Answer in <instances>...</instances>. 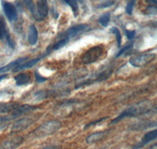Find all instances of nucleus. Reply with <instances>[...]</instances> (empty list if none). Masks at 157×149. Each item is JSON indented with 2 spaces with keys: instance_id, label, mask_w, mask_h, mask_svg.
Returning <instances> with one entry per match:
<instances>
[{
  "instance_id": "f8f14e48",
  "label": "nucleus",
  "mask_w": 157,
  "mask_h": 149,
  "mask_svg": "<svg viewBox=\"0 0 157 149\" xmlns=\"http://www.w3.org/2000/svg\"><path fill=\"white\" fill-rule=\"evenodd\" d=\"M37 12L42 18H45L48 14V3L47 0H38Z\"/></svg>"
},
{
  "instance_id": "a878e982",
  "label": "nucleus",
  "mask_w": 157,
  "mask_h": 149,
  "mask_svg": "<svg viewBox=\"0 0 157 149\" xmlns=\"http://www.w3.org/2000/svg\"><path fill=\"white\" fill-rule=\"evenodd\" d=\"M23 1H24V2H25V5H26V6H27V7L30 10L31 12H32V11L35 9L34 5H33V2H32V0H23Z\"/></svg>"
},
{
  "instance_id": "9d476101",
  "label": "nucleus",
  "mask_w": 157,
  "mask_h": 149,
  "mask_svg": "<svg viewBox=\"0 0 157 149\" xmlns=\"http://www.w3.org/2000/svg\"><path fill=\"white\" fill-rule=\"evenodd\" d=\"M35 108L32 106H30V105H25L23 106H19V107H17L15 108L14 110L13 111V113H12V118H17L19 116H22L24 114H26L28 112H32V110H34Z\"/></svg>"
},
{
  "instance_id": "20e7f679",
  "label": "nucleus",
  "mask_w": 157,
  "mask_h": 149,
  "mask_svg": "<svg viewBox=\"0 0 157 149\" xmlns=\"http://www.w3.org/2000/svg\"><path fill=\"white\" fill-rule=\"evenodd\" d=\"M155 57V53H147L143 55L137 56V57H131L129 60V63L132 66L136 67H140L146 65Z\"/></svg>"
},
{
  "instance_id": "2f4dec72",
  "label": "nucleus",
  "mask_w": 157,
  "mask_h": 149,
  "mask_svg": "<svg viewBox=\"0 0 157 149\" xmlns=\"http://www.w3.org/2000/svg\"><path fill=\"white\" fill-rule=\"evenodd\" d=\"M12 119V116H0V124H2L3 123L9 121L10 119Z\"/></svg>"
},
{
  "instance_id": "2eb2a0df",
  "label": "nucleus",
  "mask_w": 157,
  "mask_h": 149,
  "mask_svg": "<svg viewBox=\"0 0 157 149\" xmlns=\"http://www.w3.org/2000/svg\"><path fill=\"white\" fill-rule=\"evenodd\" d=\"M28 41L29 44L34 46L37 43L38 41V32L36 27L34 25H31L29 28V33L28 36Z\"/></svg>"
},
{
  "instance_id": "e433bc0d",
  "label": "nucleus",
  "mask_w": 157,
  "mask_h": 149,
  "mask_svg": "<svg viewBox=\"0 0 157 149\" xmlns=\"http://www.w3.org/2000/svg\"><path fill=\"white\" fill-rule=\"evenodd\" d=\"M157 147V144H154V145H153V146H152V147Z\"/></svg>"
},
{
  "instance_id": "6e6552de",
  "label": "nucleus",
  "mask_w": 157,
  "mask_h": 149,
  "mask_svg": "<svg viewBox=\"0 0 157 149\" xmlns=\"http://www.w3.org/2000/svg\"><path fill=\"white\" fill-rule=\"evenodd\" d=\"M32 120L30 119H22L17 121L16 123L13 124L12 128L13 132H19L25 130L26 128L29 127L30 125L32 124Z\"/></svg>"
},
{
  "instance_id": "f704fd0d",
  "label": "nucleus",
  "mask_w": 157,
  "mask_h": 149,
  "mask_svg": "<svg viewBox=\"0 0 157 149\" xmlns=\"http://www.w3.org/2000/svg\"><path fill=\"white\" fill-rule=\"evenodd\" d=\"M7 76H8V75L6 74H2V75H0V81L3 79V78H6Z\"/></svg>"
},
{
  "instance_id": "0eeeda50",
  "label": "nucleus",
  "mask_w": 157,
  "mask_h": 149,
  "mask_svg": "<svg viewBox=\"0 0 157 149\" xmlns=\"http://www.w3.org/2000/svg\"><path fill=\"white\" fill-rule=\"evenodd\" d=\"M88 29V26L86 25H76V26L71 27L66 32V36L68 37L69 39L71 38H74L77 36L79 34L82 33L83 32L86 31ZM65 36V37H66Z\"/></svg>"
},
{
  "instance_id": "dca6fc26",
  "label": "nucleus",
  "mask_w": 157,
  "mask_h": 149,
  "mask_svg": "<svg viewBox=\"0 0 157 149\" xmlns=\"http://www.w3.org/2000/svg\"><path fill=\"white\" fill-rule=\"evenodd\" d=\"M23 142V138L21 137H17V138H13L10 140L4 142L0 147L2 148H14V147H18L20 144Z\"/></svg>"
},
{
  "instance_id": "39448f33",
  "label": "nucleus",
  "mask_w": 157,
  "mask_h": 149,
  "mask_svg": "<svg viewBox=\"0 0 157 149\" xmlns=\"http://www.w3.org/2000/svg\"><path fill=\"white\" fill-rule=\"evenodd\" d=\"M0 40L1 41L6 40L10 47L14 48V43L13 41V39H11L10 36L7 28H6V24L5 20L2 16H0Z\"/></svg>"
},
{
  "instance_id": "c9c22d12",
  "label": "nucleus",
  "mask_w": 157,
  "mask_h": 149,
  "mask_svg": "<svg viewBox=\"0 0 157 149\" xmlns=\"http://www.w3.org/2000/svg\"><path fill=\"white\" fill-rule=\"evenodd\" d=\"M44 148H56L55 147H44Z\"/></svg>"
},
{
  "instance_id": "412c9836",
  "label": "nucleus",
  "mask_w": 157,
  "mask_h": 149,
  "mask_svg": "<svg viewBox=\"0 0 157 149\" xmlns=\"http://www.w3.org/2000/svg\"><path fill=\"white\" fill-rule=\"evenodd\" d=\"M110 13H105L101 17H100V18L98 19V21L103 27H107L109 23V21H110Z\"/></svg>"
},
{
  "instance_id": "c756f323",
  "label": "nucleus",
  "mask_w": 157,
  "mask_h": 149,
  "mask_svg": "<svg viewBox=\"0 0 157 149\" xmlns=\"http://www.w3.org/2000/svg\"><path fill=\"white\" fill-rule=\"evenodd\" d=\"M106 119H108V117H105V118H102V119H98V120H96V121H94V122H91V123H88V124L86 125V126H85V128H84V129H87V128H89L90 126H94V125L97 124V123H101V121H103V120H105Z\"/></svg>"
},
{
  "instance_id": "ddd939ff",
  "label": "nucleus",
  "mask_w": 157,
  "mask_h": 149,
  "mask_svg": "<svg viewBox=\"0 0 157 149\" xmlns=\"http://www.w3.org/2000/svg\"><path fill=\"white\" fill-rule=\"evenodd\" d=\"M27 60H28V57H21V58H18L17 59V60H13V61H12L11 63L8 64L7 65H6L5 67H1V68H0V74L6 72V71H10V70L11 69H13L16 66L25 62Z\"/></svg>"
},
{
  "instance_id": "1a4fd4ad",
  "label": "nucleus",
  "mask_w": 157,
  "mask_h": 149,
  "mask_svg": "<svg viewBox=\"0 0 157 149\" xmlns=\"http://www.w3.org/2000/svg\"><path fill=\"white\" fill-rule=\"evenodd\" d=\"M46 55H43L41 57H36L35 59H32V60H29L28 62H24L22 64H19V65L16 66V67L13 69V71H22V70H25V69H28V68H31L33 66L36 65L38 62H39V60H42L43 57H45Z\"/></svg>"
},
{
  "instance_id": "5701e85b",
  "label": "nucleus",
  "mask_w": 157,
  "mask_h": 149,
  "mask_svg": "<svg viewBox=\"0 0 157 149\" xmlns=\"http://www.w3.org/2000/svg\"><path fill=\"white\" fill-rule=\"evenodd\" d=\"M64 1L71 6V10H73V12L75 13V14L76 15L77 12H78V4H77V0H64Z\"/></svg>"
},
{
  "instance_id": "393cba45",
  "label": "nucleus",
  "mask_w": 157,
  "mask_h": 149,
  "mask_svg": "<svg viewBox=\"0 0 157 149\" xmlns=\"http://www.w3.org/2000/svg\"><path fill=\"white\" fill-rule=\"evenodd\" d=\"M134 3H135V0H131V1H130V2H128V4H127V7H126V11H127V13L128 14H132Z\"/></svg>"
},
{
  "instance_id": "473e14b6",
  "label": "nucleus",
  "mask_w": 157,
  "mask_h": 149,
  "mask_svg": "<svg viewBox=\"0 0 157 149\" xmlns=\"http://www.w3.org/2000/svg\"><path fill=\"white\" fill-rule=\"evenodd\" d=\"M148 114H157V105L154 106L153 108H151L148 110Z\"/></svg>"
},
{
  "instance_id": "a211bd4d",
  "label": "nucleus",
  "mask_w": 157,
  "mask_h": 149,
  "mask_svg": "<svg viewBox=\"0 0 157 149\" xmlns=\"http://www.w3.org/2000/svg\"><path fill=\"white\" fill-rule=\"evenodd\" d=\"M157 126V122H148V123H137V124L132 126V130H146L148 128H152Z\"/></svg>"
},
{
  "instance_id": "b1692460",
  "label": "nucleus",
  "mask_w": 157,
  "mask_h": 149,
  "mask_svg": "<svg viewBox=\"0 0 157 149\" xmlns=\"http://www.w3.org/2000/svg\"><path fill=\"white\" fill-rule=\"evenodd\" d=\"M133 46H134V43H130V44H128V45H127V46H124L123 49H121L120 51L118 52V53L116 54V58H117V57H120V56H122L123 54H124L125 53H127V51H129L130 49L132 48Z\"/></svg>"
},
{
  "instance_id": "4be33fe9",
  "label": "nucleus",
  "mask_w": 157,
  "mask_h": 149,
  "mask_svg": "<svg viewBox=\"0 0 157 149\" xmlns=\"http://www.w3.org/2000/svg\"><path fill=\"white\" fill-rule=\"evenodd\" d=\"M110 31L115 35V36H116V41H117L118 46L120 47V46H121V42H122V36H121V33H120V30H119L116 27H113V28L110 29Z\"/></svg>"
},
{
  "instance_id": "4468645a",
  "label": "nucleus",
  "mask_w": 157,
  "mask_h": 149,
  "mask_svg": "<svg viewBox=\"0 0 157 149\" xmlns=\"http://www.w3.org/2000/svg\"><path fill=\"white\" fill-rule=\"evenodd\" d=\"M14 80L17 86H24L30 83L31 77L29 73H20L14 77Z\"/></svg>"
},
{
  "instance_id": "cd10ccee",
  "label": "nucleus",
  "mask_w": 157,
  "mask_h": 149,
  "mask_svg": "<svg viewBox=\"0 0 157 149\" xmlns=\"http://www.w3.org/2000/svg\"><path fill=\"white\" fill-rule=\"evenodd\" d=\"M114 4V2L113 1H106L105 2H103V3L100 4L98 6V8H107L110 7L111 6H113Z\"/></svg>"
},
{
  "instance_id": "c85d7f7f",
  "label": "nucleus",
  "mask_w": 157,
  "mask_h": 149,
  "mask_svg": "<svg viewBox=\"0 0 157 149\" xmlns=\"http://www.w3.org/2000/svg\"><path fill=\"white\" fill-rule=\"evenodd\" d=\"M36 82H38V83H43V82H44L45 81H47V78L41 76L40 74H39L37 72H36Z\"/></svg>"
},
{
  "instance_id": "aec40b11",
  "label": "nucleus",
  "mask_w": 157,
  "mask_h": 149,
  "mask_svg": "<svg viewBox=\"0 0 157 149\" xmlns=\"http://www.w3.org/2000/svg\"><path fill=\"white\" fill-rule=\"evenodd\" d=\"M16 104H2L0 105V113H6L13 111L17 108Z\"/></svg>"
},
{
  "instance_id": "7c9ffc66",
  "label": "nucleus",
  "mask_w": 157,
  "mask_h": 149,
  "mask_svg": "<svg viewBox=\"0 0 157 149\" xmlns=\"http://www.w3.org/2000/svg\"><path fill=\"white\" fill-rule=\"evenodd\" d=\"M157 12V7L155 6H148V13H151V14H155Z\"/></svg>"
},
{
  "instance_id": "7ed1b4c3",
  "label": "nucleus",
  "mask_w": 157,
  "mask_h": 149,
  "mask_svg": "<svg viewBox=\"0 0 157 149\" xmlns=\"http://www.w3.org/2000/svg\"><path fill=\"white\" fill-rule=\"evenodd\" d=\"M102 53H103V49L101 46H95L90 49L82 57V62L86 64H92L101 56Z\"/></svg>"
},
{
  "instance_id": "f257e3e1",
  "label": "nucleus",
  "mask_w": 157,
  "mask_h": 149,
  "mask_svg": "<svg viewBox=\"0 0 157 149\" xmlns=\"http://www.w3.org/2000/svg\"><path fill=\"white\" fill-rule=\"evenodd\" d=\"M141 104H139V105H137L135 107L129 108L128 109H127V110H125L123 112H122L120 116L116 117V119H114L111 122L110 125L119 123L120 121L123 120V119H125L127 117H135V116H139V115H145V114H148V112L150 108H148L146 106H141Z\"/></svg>"
},
{
  "instance_id": "f3484780",
  "label": "nucleus",
  "mask_w": 157,
  "mask_h": 149,
  "mask_svg": "<svg viewBox=\"0 0 157 149\" xmlns=\"http://www.w3.org/2000/svg\"><path fill=\"white\" fill-rule=\"evenodd\" d=\"M106 131L103 132H97V133H92L91 135H90L89 137H86V141L87 144H94L95 142L98 141V140H101L105 136Z\"/></svg>"
},
{
  "instance_id": "f03ea898",
  "label": "nucleus",
  "mask_w": 157,
  "mask_h": 149,
  "mask_svg": "<svg viewBox=\"0 0 157 149\" xmlns=\"http://www.w3.org/2000/svg\"><path fill=\"white\" fill-rule=\"evenodd\" d=\"M61 123L58 121L51 120L47 123H44L43 125L39 126L35 130V133L37 137H44V136H49V135L54 134V133L61 128Z\"/></svg>"
},
{
  "instance_id": "72a5a7b5",
  "label": "nucleus",
  "mask_w": 157,
  "mask_h": 149,
  "mask_svg": "<svg viewBox=\"0 0 157 149\" xmlns=\"http://www.w3.org/2000/svg\"><path fill=\"white\" fill-rule=\"evenodd\" d=\"M148 2H150L151 3L154 4V5H156L157 6V0H148Z\"/></svg>"
},
{
  "instance_id": "bb28decb",
  "label": "nucleus",
  "mask_w": 157,
  "mask_h": 149,
  "mask_svg": "<svg viewBox=\"0 0 157 149\" xmlns=\"http://www.w3.org/2000/svg\"><path fill=\"white\" fill-rule=\"evenodd\" d=\"M136 35V32L134 30H126V36H127V39H134V37Z\"/></svg>"
},
{
  "instance_id": "6ab92c4d",
  "label": "nucleus",
  "mask_w": 157,
  "mask_h": 149,
  "mask_svg": "<svg viewBox=\"0 0 157 149\" xmlns=\"http://www.w3.org/2000/svg\"><path fill=\"white\" fill-rule=\"evenodd\" d=\"M69 38L68 37H64L63 39H61L60 41H58L57 43H56L55 44L53 45V46H50V47H49V51L50 50V49H51L52 50H60V49L63 48L65 45L68 44V41H69Z\"/></svg>"
},
{
  "instance_id": "9b49d317",
  "label": "nucleus",
  "mask_w": 157,
  "mask_h": 149,
  "mask_svg": "<svg viewBox=\"0 0 157 149\" xmlns=\"http://www.w3.org/2000/svg\"><path fill=\"white\" fill-rule=\"evenodd\" d=\"M156 138H157V130L148 132V133H147L143 137V138L141 139V141L140 142L139 144H137V146H136V147H134L138 148V147H143L144 145H145V144H147L148 143H149V142H151L152 140H155V139Z\"/></svg>"
},
{
  "instance_id": "423d86ee",
  "label": "nucleus",
  "mask_w": 157,
  "mask_h": 149,
  "mask_svg": "<svg viewBox=\"0 0 157 149\" xmlns=\"http://www.w3.org/2000/svg\"><path fill=\"white\" fill-rule=\"evenodd\" d=\"M3 10L5 13L6 16L7 17L8 19L13 21L17 17L16 7L10 2H4L3 3Z\"/></svg>"
}]
</instances>
